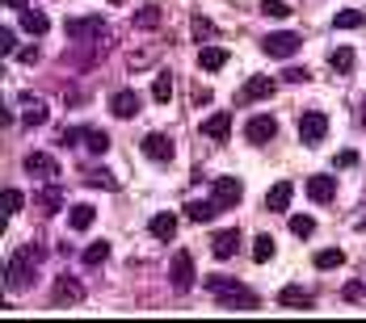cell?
<instances>
[{
	"label": "cell",
	"instance_id": "cell-31",
	"mask_svg": "<svg viewBox=\"0 0 366 323\" xmlns=\"http://www.w3.org/2000/svg\"><path fill=\"white\" fill-rule=\"evenodd\" d=\"M366 17H362V9H341L337 17H332V30H358Z\"/></svg>",
	"mask_w": 366,
	"mask_h": 323
},
{
	"label": "cell",
	"instance_id": "cell-13",
	"mask_svg": "<svg viewBox=\"0 0 366 323\" xmlns=\"http://www.w3.org/2000/svg\"><path fill=\"white\" fill-rule=\"evenodd\" d=\"M144 155L147 160H156V164H169V160H173V139L160 135V130L144 135Z\"/></svg>",
	"mask_w": 366,
	"mask_h": 323
},
{
	"label": "cell",
	"instance_id": "cell-30",
	"mask_svg": "<svg viewBox=\"0 0 366 323\" xmlns=\"http://www.w3.org/2000/svg\"><path fill=\"white\" fill-rule=\"evenodd\" d=\"M110 260V240H93L89 248H84V265L93 269V265H106Z\"/></svg>",
	"mask_w": 366,
	"mask_h": 323
},
{
	"label": "cell",
	"instance_id": "cell-7",
	"mask_svg": "<svg viewBox=\"0 0 366 323\" xmlns=\"http://www.w3.org/2000/svg\"><path fill=\"white\" fill-rule=\"evenodd\" d=\"M64 30H68V38H72V42H93V38H110L106 21H102V17H93V13H89V17H72V21H68Z\"/></svg>",
	"mask_w": 366,
	"mask_h": 323
},
{
	"label": "cell",
	"instance_id": "cell-6",
	"mask_svg": "<svg viewBox=\"0 0 366 323\" xmlns=\"http://www.w3.org/2000/svg\"><path fill=\"white\" fill-rule=\"evenodd\" d=\"M299 46H303V38L295 34V30H278V34L261 38V51L269 59H291V55H299Z\"/></svg>",
	"mask_w": 366,
	"mask_h": 323
},
{
	"label": "cell",
	"instance_id": "cell-10",
	"mask_svg": "<svg viewBox=\"0 0 366 323\" xmlns=\"http://www.w3.org/2000/svg\"><path fill=\"white\" fill-rule=\"evenodd\" d=\"M274 88H278V84H274L269 76H253V80H249V84H244V88L236 93V106H249V101H265V97H274Z\"/></svg>",
	"mask_w": 366,
	"mask_h": 323
},
{
	"label": "cell",
	"instance_id": "cell-43",
	"mask_svg": "<svg viewBox=\"0 0 366 323\" xmlns=\"http://www.w3.org/2000/svg\"><path fill=\"white\" fill-rule=\"evenodd\" d=\"M17 59H21V63H38V46H21Z\"/></svg>",
	"mask_w": 366,
	"mask_h": 323
},
{
	"label": "cell",
	"instance_id": "cell-39",
	"mask_svg": "<svg viewBox=\"0 0 366 323\" xmlns=\"http://www.w3.org/2000/svg\"><path fill=\"white\" fill-rule=\"evenodd\" d=\"M0 51H4V55H17V34H13L9 26L0 30Z\"/></svg>",
	"mask_w": 366,
	"mask_h": 323
},
{
	"label": "cell",
	"instance_id": "cell-34",
	"mask_svg": "<svg viewBox=\"0 0 366 323\" xmlns=\"http://www.w3.org/2000/svg\"><path fill=\"white\" fill-rule=\"evenodd\" d=\"M253 260L257 265H269L274 260V235H257L253 240Z\"/></svg>",
	"mask_w": 366,
	"mask_h": 323
},
{
	"label": "cell",
	"instance_id": "cell-3",
	"mask_svg": "<svg viewBox=\"0 0 366 323\" xmlns=\"http://www.w3.org/2000/svg\"><path fill=\"white\" fill-rule=\"evenodd\" d=\"M329 139V113L325 109H307L299 118V143L303 147H320Z\"/></svg>",
	"mask_w": 366,
	"mask_h": 323
},
{
	"label": "cell",
	"instance_id": "cell-44",
	"mask_svg": "<svg viewBox=\"0 0 366 323\" xmlns=\"http://www.w3.org/2000/svg\"><path fill=\"white\" fill-rule=\"evenodd\" d=\"M147 63H152V51H135L131 55V68H147Z\"/></svg>",
	"mask_w": 366,
	"mask_h": 323
},
{
	"label": "cell",
	"instance_id": "cell-26",
	"mask_svg": "<svg viewBox=\"0 0 366 323\" xmlns=\"http://www.w3.org/2000/svg\"><path fill=\"white\" fill-rule=\"evenodd\" d=\"M152 101L156 106H169L173 101V76L169 72H156V80H152Z\"/></svg>",
	"mask_w": 366,
	"mask_h": 323
},
{
	"label": "cell",
	"instance_id": "cell-11",
	"mask_svg": "<svg viewBox=\"0 0 366 323\" xmlns=\"http://www.w3.org/2000/svg\"><path fill=\"white\" fill-rule=\"evenodd\" d=\"M274 135H278V122H274L269 113H257V118H249V126H244V139H249V143H257V147L269 143Z\"/></svg>",
	"mask_w": 366,
	"mask_h": 323
},
{
	"label": "cell",
	"instance_id": "cell-33",
	"mask_svg": "<svg viewBox=\"0 0 366 323\" xmlns=\"http://www.w3.org/2000/svg\"><path fill=\"white\" fill-rule=\"evenodd\" d=\"M189 34H194V42H211V38H215V26H211L202 13H194V17H189Z\"/></svg>",
	"mask_w": 366,
	"mask_h": 323
},
{
	"label": "cell",
	"instance_id": "cell-8",
	"mask_svg": "<svg viewBox=\"0 0 366 323\" xmlns=\"http://www.w3.org/2000/svg\"><path fill=\"white\" fill-rule=\"evenodd\" d=\"M51 298H55L59 307H76V302H84V282L72 277V273H59V277H55V289H51Z\"/></svg>",
	"mask_w": 366,
	"mask_h": 323
},
{
	"label": "cell",
	"instance_id": "cell-4",
	"mask_svg": "<svg viewBox=\"0 0 366 323\" xmlns=\"http://www.w3.org/2000/svg\"><path fill=\"white\" fill-rule=\"evenodd\" d=\"M194 277H198V269H194V252H189V248L173 252V265H169V286L177 289V294H189V289H194Z\"/></svg>",
	"mask_w": 366,
	"mask_h": 323
},
{
	"label": "cell",
	"instance_id": "cell-25",
	"mask_svg": "<svg viewBox=\"0 0 366 323\" xmlns=\"http://www.w3.org/2000/svg\"><path fill=\"white\" fill-rule=\"evenodd\" d=\"M215 215H219V202H215V198H211V202H189V206H185V218H189V222H211Z\"/></svg>",
	"mask_w": 366,
	"mask_h": 323
},
{
	"label": "cell",
	"instance_id": "cell-17",
	"mask_svg": "<svg viewBox=\"0 0 366 323\" xmlns=\"http://www.w3.org/2000/svg\"><path fill=\"white\" fill-rule=\"evenodd\" d=\"M34 206L42 210V215H55V210L64 206V189H59V180H51V185H42V189H38Z\"/></svg>",
	"mask_w": 366,
	"mask_h": 323
},
{
	"label": "cell",
	"instance_id": "cell-27",
	"mask_svg": "<svg viewBox=\"0 0 366 323\" xmlns=\"http://www.w3.org/2000/svg\"><path fill=\"white\" fill-rule=\"evenodd\" d=\"M329 68L337 76H350V72H354V46H337V51L329 55Z\"/></svg>",
	"mask_w": 366,
	"mask_h": 323
},
{
	"label": "cell",
	"instance_id": "cell-36",
	"mask_svg": "<svg viewBox=\"0 0 366 323\" xmlns=\"http://www.w3.org/2000/svg\"><path fill=\"white\" fill-rule=\"evenodd\" d=\"M261 13L274 17V21H282V17H291V4L287 0H261Z\"/></svg>",
	"mask_w": 366,
	"mask_h": 323
},
{
	"label": "cell",
	"instance_id": "cell-1",
	"mask_svg": "<svg viewBox=\"0 0 366 323\" xmlns=\"http://www.w3.org/2000/svg\"><path fill=\"white\" fill-rule=\"evenodd\" d=\"M38 265H42V248H38V244L13 252V260H9V269H4V289H9V294L30 289L34 277H38Z\"/></svg>",
	"mask_w": 366,
	"mask_h": 323
},
{
	"label": "cell",
	"instance_id": "cell-29",
	"mask_svg": "<svg viewBox=\"0 0 366 323\" xmlns=\"http://www.w3.org/2000/svg\"><path fill=\"white\" fill-rule=\"evenodd\" d=\"M160 17H164V9H160V4H144V9L135 13V30H156V26H160Z\"/></svg>",
	"mask_w": 366,
	"mask_h": 323
},
{
	"label": "cell",
	"instance_id": "cell-45",
	"mask_svg": "<svg viewBox=\"0 0 366 323\" xmlns=\"http://www.w3.org/2000/svg\"><path fill=\"white\" fill-rule=\"evenodd\" d=\"M4 4H9V9H17V13H21V9H30V0H4Z\"/></svg>",
	"mask_w": 366,
	"mask_h": 323
},
{
	"label": "cell",
	"instance_id": "cell-48",
	"mask_svg": "<svg viewBox=\"0 0 366 323\" xmlns=\"http://www.w3.org/2000/svg\"><path fill=\"white\" fill-rule=\"evenodd\" d=\"M114 4H122V0H114Z\"/></svg>",
	"mask_w": 366,
	"mask_h": 323
},
{
	"label": "cell",
	"instance_id": "cell-23",
	"mask_svg": "<svg viewBox=\"0 0 366 323\" xmlns=\"http://www.w3.org/2000/svg\"><path fill=\"white\" fill-rule=\"evenodd\" d=\"M21 30L34 34V38H42L46 30H51V17H46L42 9H21Z\"/></svg>",
	"mask_w": 366,
	"mask_h": 323
},
{
	"label": "cell",
	"instance_id": "cell-21",
	"mask_svg": "<svg viewBox=\"0 0 366 323\" xmlns=\"http://www.w3.org/2000/svg\"><path fill=\"white\" fill-rule=\"evenodd\" d=\"M223 63H227V51H223L219 42H207V46L198 51V68H202V72H219Z\"/></svg>",
	"mask_w": 366,
	"mask_h": 323
},
{
	"label": "cell",
	"instance_id": "cell-41",
	"mask_svg": "<svg viewBox=\"0 0 366 323\" xmlns=\"http://www.w3.org/2000/svg\"><path fill=\"white\" fill-rule=\"evenodd\" d=\"M332 164H337V168H350V164H358V151H337Z\"/></svg>",
	"mask_w": 366,
	"mask_h": 323
},
{
	"label": "cell",
	"instance_id": "cell-18",
	"mask_svg": "<svg viewBox=\"0 0 366 323\" xmlns=\"http://www.w3.org/2000/svg\"><path fill=\"white\" fill-rule=\"evenodd\" d=\"M291 198H295V185H291V180H278V185L265 193V210L282 215V210H291Z\"/></svg>",
	"mask_w": 366,
	"mask_h": 323
},
{
	"label": "cell",
	"instance_id": "cell-9",
	"mask_svg": "<svg viewBox=\"0 0 366 323\" xmlns=\"http://www.w3.org/2000/svg\"><path fill=\"white\" fill-rule=\"evenodd\" d=\"M17 106H21V122H26L30 130H38V126L51 118V109H46V101H42L38 93H21V101H17Z\"/></svg>",
	"mask_w": 366,
	"mask_h": 323
},
{
	"label": "cell",
	"instance_id": "cell-32",
	"mask_svg": "<svg viewBox=\"0 0 366 323\" xmlns=\"http://www.w3.org/2000/svg\"><path fill=\"white\" fill-rule=\"evenodd\" d=\"M312 265H316V269H337V265H345V252L341 248H320L316 256H312Z\"/></svg>",
	"mask_w": 366,
	"mask_h": 323
},
{
	"label": "cell",
	"instance_id": "cell-42",
	"mask_svg": "<svg viewBox=\"0 0 366 323\" xmlns=\"http://www.w3.org/2000/svg\"><path fill=\"white\" fill-rule=\"evenodd\" d=\"M354 126H358V130H366V97L358 101V109H354Z\"/></svg>",
	"mask_w": 366,
	"mask_h": 323
},
{
	"label": "cell",
	"instance_id": "cell-15",
	"mask_svg": "<svg viewBox=\"0 0 366 323\" xmlns=\"http://www.w3.org/2000/svg\"><path fill=\"white\" fill-rule=\"evenodd\" d=\"M244 198V185L236 177H219L215 180V202H219V210H227V206H236Z\"/></svg>",
	"mask_w": 366,
	"mask_h": 323
},
{
	"label": "cell",
	"instance_id": "cell-20",
	"mask_svg": "<svg viewBox=\"0 0 366 323\" xmlns=\"http://www.w3.org/2000/svg\"><path fill=\"white\" fill-rule=\"evenodd\" d=\"M307 198H312L316 206H329L332 198H337V180L332 177H307Z\"/></svg>",
	"mask_w": 366,
	"mask_h": 323
},
{
	"label": "cell",
	"instance_id": "cell-16",
	"mask_svg": "<svg viewBox=\"0 0 366 323\" xmlns=\"http://www.w3.org/2000/svg\"><path fill=\"white\" fill-rule=\"evenodd\" d=\"M147 231H152V240H160V244H173V235H177V215H169V210L152 215Z\"/></svg>",
	"mask_w": 366,
	"mask_h": 323
},
{
	"label": "cell",
	"instance_id": "cell-38",
	"mask_svg": "<svg viewBox=\"0 0 366 323\" xmlns=\"http://www.w3.org/2000/svg\"><path fill=\"white\" fill-rule=\"evenodd\" d=\"M26 206V193H17V189H4V215H17Z\"/></svg>",
	"mask_w": 366,
	"mask_h": 323
},
{
	"label": "cell",
	"instance_id": "cell-35",
	"mask_svg": "<svg viewBox=\"0 0 366 323\" xmlns=\"http://www.w3.org/2000/svg\"><path fill=\"white\" fill-rule=\"evenodd\" d=\"M84 147H89L93 155H106V151H110V135H106V130H84Z\"/></svg>",
	"mask_w": 366,
	"mask_h": 323
},
{
	"label": "cell",
	"instance_id": "cell-46",
	"mask_svg": "<svg viewBox=\"0 0 366 323\" xmlns=\"http://www.w3.org/2000/svg\"><path fill=\"white\" fill-rule=\"evenodd\" d=\"M358 231H366V215H362V218H358Z\"/></svg>",
	"mask_w": 366,
	"mask_h": 323
},
{
	"label": "cell",
	"instance_id": "cell-47",
	"mask_svg": "<svg viewBox=\"0 0 366 323\" xmlns=\"http://www.w3.org/2000/svg\"><path fill=\"white\" fill-rule=\"evenodd\" d=\"M358 286H362V294H366V273H362V282H358Z\"/></svg>",
	"mask_w": 366,
	"mask_h": 323
},
{
	"label": "cell",
	"instance_id": "cell-12",
	"mask_svg": "<svg viewBox=\"0 0 366 323\" xmlns=\"http://www.w3.org/2000/svg\"><path fill=\"white\" fill-rule=\"evenodd\" d=\"M110 113L122 118V122H131V118L139 113V93H135V88H118L110 97Z\"/></svg>",
	"mask_w": 366,
	"mask_h": 323
},
{
	"label": "cell",
	"instance_id": "cell-22",
	"mask_svg": "<svg viewBox=\"0 0 366 323\" xmlns=\"http://www.w3.org/2000/svg\"><path fill=\"white\" fill-rule=\"evenodd\" d=\"M202 135H207V139H227V135H232V113H227V109L211 113V118L202 122Z\"/></svg>",
	"mask_w": 366,
	"mask_h": 323
},
{
	"label": "cell",
	"instance_id": "cell-5",
	"mask_svg": "<svg viewBox=\"0 0 366 323\" xmlns=\"http://www.w3.org/2000/svg\"><path fill=\"white\" fill-rule=\"evenodd\" d=\"M21 168H26V177H34L38 185L59 180V160H55V155H46V151H30V155L21 160Z\"/></svg>",
	"mask_w": 366,
	"mask_h": 323
},
{
	"label": "cell",
	"instance_id": "cell-28",
	"mask_svg": "<svg viewBox=\"0 0 366 323\" xmlns=\"http://www.w3.org/2000/svg\"><path fill=\"white\" fill-rule=\"evenodd\" d=\"M84 185H97V189H106V193H118V177H114L110 168H89V173H84Z\"/></svg>",
	"mask_w": 366,
	"mask_h": 323
},
{
	"label": "cell",
	"instance_id": "cell-19",
	"mask_svg": "<svg viewBox=\"0 0 366 323\" xmlns=\"http://www.w3.org/2000/svg\"><path fill=\"white\" fill-rule=\"evenodd\" d=\"M278 302H282V307H299V311H312V307H316V294L303 289V286H282L278 289Z\"/></svg>",
	"mask_w": 366,
	"mask_h": 323
},
{
	"label": "cell",
	"instance_id": "cell-14",
	"mask_svg": "<svg viewBox=\"0 0 366 323\" xmlns=\"http://www.w3.org/2000/svg\"><path fill=\"white\" fill-rule=\"evenodd\" d=\"M211 252H215L219 260H232V256L240 252V231H236V227H227V231H215V235H211Z\"/></svg>",
	"mask_w": 366,
	"mask_h": 323
},
{
	"label": "cell",
	"instance_id": "cell-37",
	"mask_svg": "<svg viewBox=\"0 0 366 323\" xmlns=\"http://www.w3.org/2000/svg\"><path fill=\"white\" fill-rule=\"evenodd\" d=\"M316 231V218H307V215H295L291 218V235H299V240H307Z\"/></svg>",
	"mask_w": 366,
	"mask_h": 323
},
{
	"label": "cell",
	"instance_id": "cell-40",
	"mask_svg": "<svg viewBox=\"0 0 366 323\" xmlns=\"http://www.w3.org/2000/svg\"><path fill=\"white\" fill-rule=\"evenodd\" d=\"M307 80V68H287L282 72V84H303Z\"/></svg>",
	"mask_w": 366,
	"mask_h": 323
},
{
	"label": "cell",
	"instance_id": "cell-2",
	"mask_svg": "<svg viewBox=\"0 0 366 323\" xmlns=\"http://www.w3.org/2000/svg\"><path fill=\"white\" fill-rule=\"evenodd\" d=\"M207 289L219 298L227 311H257L261 307V294L240 286V282H232V277H207Z\"/></svg>",
	"mask_w": 366,
	"mask_h": 323
},
{
	"label": "cell",
	"instance_id": "cell-24",
	"mask_svg": "<svg viewBox=\"0 0 366 323\" xmlns=\"http://www.w3.org/2000/svg\"><path fill=\"white\" fill-rule=\"evenodd\" d=\"M93 218H97V210H93L89 202L68 206V227H72V231H89V227H93Z\"/></svg>",
	"mask_w": 366,
	"mask_h": 323
}]
</instances>
